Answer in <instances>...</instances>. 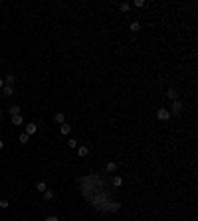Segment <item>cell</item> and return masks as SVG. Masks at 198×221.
<instances>
[{"label": "cell", "mask_w": 198, "mask_h": 221, "mask_svg": "<svg viewBox=\"0 0 198 221\" xmlns=\"http://www.w3.org/2000/svg\"><path fill=\"white\" fill-rule=\"evenodd\" d=\"M168 113H172V115H180L182 113V101H172V107H171V111Z\"/></svg>", "instance_id": "6da1fadb"}, {"label": "cell", "mask_w": 198, "mask_h": 221, "mask_svg": "<svg viewBox=\"0 0 198 221\" xmlns=\"http://www.w3.org/2000/svg\"><path fill=\"white\" fill-rule=\"evenodd\" d=\"M157 118H158V121H168V118H171L168 109H158L157 111Z\"/></svg>", "instance_id": "7a4b0ae2"}, {"label": "cell", "mask_w": 198, "mask_h": 221, "mask_svg": "<svg viewBox=\"0 0 198 221\" xmlns=\"http://www.w3.org/2000/svg\"><path fill=\"white\" fill-rule=\"evenodd\" d=\"M2 93H4L6 97H12L14 95V85H4V87H2Z\"/></svg>", "instance_id": "3957f363"}, {"label": "cell", "mask_w": 198, "mask_h": 221, "mask_svg": "<svg viewBox=\"0 0 198 221\" xmlns=\"http://www.w3.org/2000/svg\"><path fill=\"white\" fill-rule=\"evenodd\" d=\"M8 113H10V117H16V115H20V113H22V109H20L18 105H12V107L8 109Z\"/></svg>", "instance_id": "277c9868"}, {"label": "cell", "mask_w": 198, "mask_h": 221, "mask_svg": "<svg viewBox=\"0 0 198 221\" xmlns=\"http://www.w3.org/2000/svg\"><path fill=\"white\" fill-rule=\"evenodd\" d=\"M87 154H89V148H87V146H79L77 148V156L79 158H85Z\"/></svg>", "instance_id": "5b68a950"}, {"label": "cell", "mask_w": 198, "mask_h": 221, "mask_svg": "<svg viewBox=\"0 0 198 221\" xmlns=\"http://www.w3.org/2000/svg\"><path fill=\"white\" fill-rule=\"evenodd\" d=\"M59 132H61V134H69V132H72V126H69L67 123L59 124Z\"/></svg>", "instance_id": "8992f818"}, {"label": "cell", "mask_w": 198, "mask_h": 221, "mask_svg": "<svg viewBox=\"0 0 198 221\" xmlns=\"http://www.w3.org/2000/svg\"><path fill=\"white\" fill-rule=\"evenodd\" d=\"M36 130H38V126H36L34 123H30V124L26 126V134H28V136H32V134L36 132Z\"/></svg>", "instance_id": "52a82bcc"}, {"label": "cell", "mask_w": 198, "mask_h": 221, "mask_svg": "<svg viewBox=\"0 0 198 221\" xmlns=\"http://www.w3.org/2000/svg\"><path fill=\"white\" fill-rule=\"evenodd\" d=\"M111 184L115 186V188H121V186H123V178H121V176H115V178L111 180Z\"/></svg>", "instance_id": "ba28073f"}, {"label": "cell", "mask_w": 198, "mask_h": 221, "mask_svg": "<svg viewBox=\"0 0 198 221\" xmlns=\"http://www.w3.org/2000/svg\"><path fill=\"white\" fill-rule=\"evenodd\" d=\"M53 121H56L58 124H64V123H66V115H64V113H58V115L53 117Z\"/></svg>", "instance_id": "9c48e42d"}, {"label": "cell", "mask_w": 198, "mask_h": 221, "mask_svg": "<svg viewBox=\"0 0 198 221\" xmlns=\"http://www.w3.org/2000/svg\"><path fill=\"white\" fill-rule=\"evenodd\" d=\"M166 99H171V101H176V99H178L176 89H168V93H166Z\"/></svg>", "instance_id": "30bf717a"}, {"label": "cell", "mask_w": 198, "mask_h": 221, "mask_svg": "<svg viewBox=\"0 0 198 221\" xmlns=\"http://www.w3.org/2000/svg\"><path fill=\"white\" fill-rule=\"evenodd\" d=\"M36 189H38L40 194H44V192H46V189H48L46 182H38V184H36Z\"/></svg>", "instance_id": "8fae6325"}, {"label": "cell", "mask_w": 198, "mask_h": 221, "mask_svg": "<svg viewBox=\"0 0 198 221\" xmlns=\"http://www.w3.org/2000/svg\"><path fill=\"white\" fill-rule=\"evenodd\" d=\"M24 123V118H22V115H16V117H12V124L14 126H18V124Z\"/></svg>", "instance_id": "7c38bea8"}, {"label": "cell", "mask_w": 198, "mask_h": 221, "mask_svg": "<svg viewBox=\"0 0 198 221\" xmlns=\"http://www.w3.org/2000/svg\"><path fill=\"white\" fill-rule=\"evenodd\" d=\"M105 170H107V172H115V170H117V162H107L105 164Z\"/></svg>", "instance_id": "4fadbf2b"}, {"label": "cell", "mask_w": 198, "mask_h": 221, "mask_svg": "<svg viewBox=\"0 0 198 221\" xmlns=\"http://www.w3.org/2000/svg\"><path fill=\"white\" fill-rule=\"evenodd\" d=\"M14 81H16V77H14L12 73H10V75H6V77H4V85H14Z\"/></svg>", "instance_id": "5bb4252c"}, {"label": "cell", "mask_w": 198, "mask_h": 221, "mask_svg": "<svg viewBox=\"0 0 198 221\" xmlns=\"http://www.w3.org/2000/svg\"><path fill=\"white\" fill-rule=\"evenodd\" d=\"M18 140H20V142H22V144H28V142H30V136H28L26 132H22V134H20V138H18Z\"/></svg>", "instance_id": "9a60e30c"}, {"label": "cell", "mask_w": 198, "mask_h": 221, "mask_svg": "<svg viewBox=\"0 0 198 221\" xmlns=\"http://www.w3.org/2000/svg\"><path fill=\"white\" fill-rule=\"evenodd\" d=\"M44 199H48V202H52L53 199V192L52 189H46V192H44Z\"/></svg>", "instance_id": "2e32d148"}, {"label": "cell", "mask_w": 198, "mask_h": 221, "mask_svg": "<svg viewBox=\"0 0 198 221\" xmlns=\"http://www.w3.org/2000/svg\"><path fill=\"white\" fill-rule=\"evenodd\" d=\"M139 30H141V24H139V22H133L131 24V32H139Z\"/></svg>", "instance_id": "e0dca14e"}, {"label": "cell", "mask_w": 198, "mask_h": 221, "mask_svg": "<svg viewBox=\"0 0 198 221\" xmlns=\"http://www.w3.org/2000/svg\"><path fill=\"white\" fill-rule=\"evenodd\" d=\"M121 12H127V10H129V8H131V4H129V2H123V4H121Z\"/></svg>", "instance_id": "ac0fdd59"}, {"label": "cell", "mask_w": 198, "mask_h": 221, "mask_svg": "<svg viewBox=\"0 0 198 221\" xmlns=\"http://www.w3.org/2000/svg\"><path fill=\"white\" fill-rule=\"evenodd\" d=\"M133 6H135V8H143V6H145V2H143V0H135V2H133Z\"/></svg>", "instance_id": "d6986e66"}, {"label": "cell", "mask_w": 198, "mask_h": 221, "mask_svg": "<svg viewBox=\"0 0 198 221\" xmlns=\"http://www.w3.org/2000/svg\"><path fill=\"white\" fill-rule=\"evenodd\" d=\"M67 146H69V148H75V146H77L75 138H69V140H67Z\"/></svg>", "instance_id": "ffe728a7"}, {"label": "cell", "mask_w": 198, "mask_h": 221, "mask_svg": "<svg viewBox=\"0 0 198 221\" xmlns=\"http://www.w3.org/2000/svg\"><path fill=\"white\" fill-rule=\"evenodd\" d=\"M10 203H8V199H0V209H6Z\"/></svg>", "instance_id": "44dd1931"}, {"label": "cell", "mask_w": 198, "mask_h": 221, "mask_svg": "<svg viewBox=\"0 0 198 221\" xmlns=\"http://www.w3.org/2000/svg\"><path fill=\"white\" fill-rule=\"evenodd\" d=\"M44 221H59V219H58V217H56V215H48V217H46V219H44Z\"/></svg>", "instance_id": "7402d4cb"}, {"label": "cell", "mask_w": 198, "mask_h": 221, "mask_svg": "<svg viewBox=\"0 0 198 221\" xmlns=\"http://www.w3.org/2000/svg\"><path fill=\"white\" fill-rule=\"evenodd\" d=\"M2 87H4V79L0 77V89H2Z\"/></svg>", "instance_id": "603a6c76"}, {"label": "cell", "mask_w": 198, "mask_h": 221, "mask_svg": "<svg viewBox=\"0 0 198 221\" xmlns=\"http://www.w3.org/2000/svg\"><path fill=\"white\" fill-rule=\"evenodd\" d=\"M2 148H4V142H2V140H0V150H2Z\"/></svg>", "instance_id": "cb8c5ba5"}, {"label": "cell", "mask_w": 198, "mask_h": 221, "mask_svg": "<svg viewBox=\"0 0 198 221\" xmlns=\"http://www.w3.org/2000/svg\"><path fill=\"white\" fill-rule=\"evenodd\" d=\"M2 118H4V115H2V111H0V121H2Z\"/></svg>", "instance_id": "d4e9b609"}]
</instances>
